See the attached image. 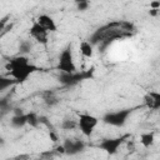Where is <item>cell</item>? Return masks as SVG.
<instances>
[{"mask_svg":"<svg viewBox=\"0 0 160 160\" xmlns=\"http://www.w3.org/2000/svg\"><path fill=\"white\" fill-rule=\"evenodd\" d=\"M134 31V25L128 21H115L99 28L90 38L92 45H108L115 39L130 36Z\"/></svg>","mask_w":160,"mask_h":160,"instance_id":"obj_1","label":"cell"},{"mask_svg":"<svg viewBox=\"0 0 160 160\" xmlns=\"http://www.w3.org/2000/svg\"><path fill=\"white\" fill-rule=\"evenodd\" d=\"M5 69L8 70L9 76H11L16 81V84L25 82L35 71L39 70L36 65L30 62L26 55H21V54L11 58L5 64Z\"/></svg>","mask_w":160,"mask_h":160,"instance_id":"obj_2","label":"cell"},{"mask_svg":"<svg viewBox=\"0 0 160 160\" xmlns=\"http://www.w3.org/2000/svg\"><path fill=\"white\" fill-rule=\"evenodd\" d=\"M56 69L60 72H65V74H70V72L76 71V65H75L74 56H72V44L71 42H69L64 48V50L61 51Z\"/></svg>","mask_w":160,"mask_h":160,"instance_id":"obj_3","label":"cell"},{"mask_svg":"<svg viewBox=\"0 0 160 160\" xmlns=\"http://www.w3.org/2000/svg\"><path fill=\"white\" fill-rule=\"evenodd\" d=\"M134 112V109L130 108V109H122V110H118V111H110V112H106L101 120L108 124V125H111V126H116V128H121L126 124L128 119L130 118V115Z\"/></svg>","mask_w":160,"mask_h":160,"instance_id":"obj_4","label":"cell"},{"mask_svg":"<svg viewBox=\"0 0 160 160\" xmlns=\"http://www.w3.org/2000/svg\"><path fill=\"white\" fill-rule=\"evenodd\" d=\"M94 74V68L85 70V71H75V72H70V74H65V72H60L59 75V81L60 84H62L64 86H75L78 84H80L84 80H88Z\"/></svg>","mask_w":160,"mask_h":160,"instance_id":"obj_5","label":"cell"},{"mask_svg":"<svg viewBox=\"0 0 160 160\" xmlns=\"http://www.w3.org/2000/svg\"><path fill=\"white\" fill-rule=\"evenodd\" d=\"M130 139V134H124L121 136H118V138H111V139H104L100 144H99V148L105 151L108 155H114L118 152L119 148L125 144L128 140Z\"/></svg>","mask_w":160,"mask_h":160,"instance_id":"obj_6","label":"cell"},{"mask_svg":"<svg viewBox=\"0 0 160 160\" xmlns=\"http://www.w3.org/2000/svg\"><path fill=\"white\" fill-rule=\"evenodd\" d=\"M99 122V119L91 114H79V119H78V128L80 129L81 134L84 136H90L96 125Z\"/></svg>","mask_w":160,"mask_h":160,"instance_id":"obj_7","label":"cell"},{"mask_svg":"<svg viewBox=\"0 0 160 160\" xmlns=\"http://www.w3.org/2000/svg\"><path fill=\"white\" fill-rule=\"evenodd\" d=\"M29 34H30V36L36 41V42H39L40 45H48V42H49V32L36 21V20H34L32 21V24H31V26H30V29H29Z\"/></svg>","mask_w":160,"mask_h":160,"instance_id":"obj_8","label":"cell"},{"mask_svg":"<svg viewBox=\"0 0 160 160\" xmlns=\"http://www.w3.org/2000/svg\"><path fill=\"white\" fill-rule=\"evenodd\" d=\"M66 155H78L85 150V142L76 139H66L62 142Z\"/></svg>","mask_w":160,"mask_h":160,"instance_id":"obj_9","label":"cell"},{"mask_svg":"<svg viewBox=\"0 0 160 160\" xmlns=\"http://www.w3.org/2000/svg\"><path fill=\"white\" fill-rule=\"evenodd\" d=\"M36 21L48 31V32H55L58 30V25L54 20L52 16L48 15V14H41L36 18Z\"/></svg>","mask_w":160,"mask_h":160,"instance_id":"obj_10","label":"cell"},{"mask_svg":"<svg viewBox=\"0 0 160 160\" xmlns=\"http://www.w3.org/2000/svg\"><path fill=\"white\" fill-rule=\"evenodd\" d=\"M144 105L148 109L158 110L160 108V94L156 91H150L144 96Z\"/></svg>","mask_w":160,"mask_h":160,"instance_id":"obj_11","label":"cell"},{"mask_svg":"<svg viewBox=\"0 0 160 160\" xmlns=\"http://www.w3.org/2000/svg\"><path fill=\"white\" fill-rule=\"evenodd\" d=\"M79 50H80V54L86 59H90L94 55V45L90 41L82 40L79 45Z\"/></svg>","mask_w":160,"mask_h":160,"instance_id":"obj_12","label":"cell"},{"mask_svg":"<svg viewBox=\"0 0 160 160\" xmlns=\"http://www.w3.org/2000/svg\"><path fill=\"white\" fill-rule=\"evenodd\" d=\"M155 141V134L152 131H149V132H142L140 135V144L145 148V149H149L150 146H152Z\"/></svg>","mask_w":160,"mask_h":160,"instance_id":"obj_13","label":"cell"},{"mask_svg":"<svg viewBox=\"0 0 160 160\" xmlns=\"http://www.w3.org/2000/svg\"><path fill=\"white\" fill-rule=\"evenodd\" d=\"M11 125L14 128H22L25 125H28V115L24 112V114H19V115H15L11 118Z\"/></svg>","mask_w":160,"mask_h":160,"instance_id":"obj_14","label":"cell"},{"mask_svg":"<svg viewBox=\"0 0 160 160\" xmlns=\"http://www.w3.org/2000/svg\"><path fill=\"white\" fill-rule=\"evenodd\" d=\"M16 85V81L11 78V76H4V75H0V92L5 91L6 89L11 88Z\"/></svg>","mask_w":160,"mask_h":160,"instance_id":"obj_15","label":"cell"},{"mask_svg":"<svg viewBox=\"0 0 160 160\" xmlns=\"http://www.w3.org/2000/svg\"><path fill=\"white\" fill-rule=\"evenodd\" d=\"M28 125L32 126V128H38L40 124V119L35 112H28Z\"/></svg>","mask_w":160,"mask_h":160,"instance_id":"obj_16","label":"cell"},{"mask_svg":"<svg viewBox=\"0 0 160 160\" xmlns=\"http://www.w3.org/2000/svg\"><path fill=\"white\" fill-rule=\"evenodd\" d=\"M76 126H78V121H75V120L66 119L61 122V129L62 130H74Z\"/></svg>","mask_w":160,"mask_h":160,"instance_id":"obj_17","label":"cell"},{"mask_svg":"<svg viewBox=\"0 0 160 160\" xmlns=\"http://www.w3.org/2000/svg\"><path fill=\"white\" fill-rule=\"evenodd\" d=\"M31 48H32V45L30 41H21L19 45V51L21 55H25L26 52H29L31 50Z\"/></svg>","mask_w":160,"mask_h":160,"instance_id":"obj_18","label":"cell"},{"mask_svg":"<svg viewBox=\"0 0 160 160\" xmlns=\"http://www.w3.org/2000/svg\"><path fill=\"white\" fill-rule=\"evenodd\" d=\"M44 100H45V102H46L48 105H50V106H52V105H55V104L59 102V100L55 98V95H54L52 92H48V96H45Z\"/></svg>","mask_w":160,"mask_h":160,"instance_id":"obj_19","label":"cell"},{"mask_svg":"<svg viewBox=\"0 0 160 160\" xmlns=\"http://www.w3.org/2000/svg\"><path fill=\"white\" fill-rule=\"evenodd\" d=\"M9 109H10L9 98H1L0 99V110H9Z\"/></svg>","mask_w":160,"mask_h":160,"instance_id":"obj_20","label":"cell"},{"mask_svg":"<svg viewBox=\"0 0 160 160\" xmlns=\"http://www.w3.org/2000/svg\"><path fill=\"white\" fill-rule=\"evenodd\" d=\"M90 6V1H82V2H78L76 4V8L79 11H86Z\"/></svg>","mask_w":160,"mask_h":160,"instance_id":"obj_21","label":"cell"},{"mask_svg":"<svg viewBox=\"0 0 160 160\" xmlns=\"http://www.w3.org/2000/svg\"><path fill=\"white\" fill-rule=\"evenodd\" d=\"M150 9H160V1L159 0H152L150 2Z\"/></svg>","mask_w":160,"mask_h":160,"instance_id":"obj_22","label":"cell"},{"mask_svg":"<svg viewBox=\"0 0 160 160\" xmlns=\"http://www.w3.org/2000/svg\"><path fill=\"white\" fill-rule=\"evenodd\" d=\"M8 19H9V16H5L4 19H1V20H0V34H1V31L4 30V28H5L6 22H8Z\"/></svg>","mask_w":160,"mask_h":160,"instance_id":"obj_23","label":"cell"},{"mask_svg":"<svg viewBox=\"0 0 160 160\" xmlns=\"http://www.w3.org/2000/svg\"><path fill=\"white\" fill-rule=\"evenodd\" d=\"M49 136H50V140L51 141H58V135H56V132L54 131V130H50V132H49Z\"/></svg>","mask_w":160,"mask_h":160,"instance_id":"obj_24","label":"cell"},{"mask_svg":"<svg viewBox=\"0 0 160 160\" xmlns=\"http://www.w3.org/2000/svg\"><path fill=\"white\" fill-rule=\"evenodd\" d=\"M149 14H150L151 16H156V15L159 14V9H150Z\"/></svg>","mask_w":160,"mask_h":160,"instance_id":"obj_25","label":"cell"},{"mask_svg":"<svg viewBox=\"0 0 160 160\" xmlns=\"http://www.w3.org/2000/svg\"><path fill=\"white\" fill-rule=\"evenodd\" d=\"M24 158H29V155H19V156H16V159H24Z\"/></svg>","mask_w":160,"mask_h":160,"instance_id":"obj_26","label":"cell"},{"mask_svg":"<svg viewBox=\"0 0 160 160\" xmlns=\"http://www.w3.org/2000/svg\"><path fill=\"white\" fill-rule=\"evenodd\" d=\"M75 1V4H78V2H82V1H90V0H74Z\"/></svg>","mask_w":160,"mask_h":160,"instance_id":"obj_27","label":"cell"},{"mask_svg":"<svg viewBox=\"0 0 160 160\" xmlns=\"http://www.w3.org/2000/svg\"><path fill=\"white\" fill-rule=\"evenodd\" d=\"M0 144H1V139H0Z\"/></svg>","mask_w":160,"mask_h":160,"instance_id":"obj_28","label":"cell"}]
</instances>
